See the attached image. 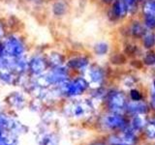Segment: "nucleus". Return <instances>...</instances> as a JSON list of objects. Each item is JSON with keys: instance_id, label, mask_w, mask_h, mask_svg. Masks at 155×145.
<instances>
[{"instance_id": "nucleus-29", "label": "nucleus", "mask_w": 155, "mask_h": 145, "mask_svg": "<svg viewBox=\"0 0 155 145\" xmlns=\"http://www.w3.org/2000/svg\"><path fill=\"white\" fill-rule=\"evenodd\" d=\"M114 1L115 0H98V3L101 5L102 7L107 8V7H109L110 4H113Z\"/></svg>"}, {"instance_id": "nucleus-25", "label": "nucleus", "mask_w": 155, "mask_h": 145, "mask_svg": "<svg viewBox=\"0 0 155 145\" xmlns=\"http://www.w3.org/2000/svg\"><path fill=\"white\" fill-rule=\"evenodd\" d=\"M128 98L130 99V101H142L143 100V92L138 88H136V87H133V88L129 90Z\"/></svg>"}, {"instance_id": "nucleus-19", "label": "nucleus", "mask_w": 155, "mask_h": 145, "mask_svg": "<svg viewBox=\"0 0 155 145\" xmlns=\"http://www.w3.org/2000/svg\"><path fill=\"white\" fill-rule=\"evenodd\" d=\"M140 60L143 67L155 69V50H143L140 57Z\"/></svg>"}, {"instance_id": "nucleus-24", "label": "nucleus", "mask_w": 155, "mask_h": 145, "mask_svg": "<svg viewBox=\"0 0 155 145\" xmlns=\"http://www.w3.org/2000/svg\"><path fill=\"white\" fill-rule=\"evenodd\" d=\"M137 83V77L134 75H126L122 77V84L126 88H133Z\"/></svg>"}, {"instance_id": "nucleus-2", "label": "nucleus", "mask_w": 155, "mask_h": 145, "mask_svg": "<svg viewBox=\"0 0 155 145\" xmlns=\"http://www.w3.org/2000/svg\"><path fill=\"white\" fill-rule=\"evenodd\" d=\"M60 93L70 98H77L86 93L90 89L88 81L82 75H78L74 77H71L65 83L57 87Z\"/></svg>"}, {"instance_id": "nucleus-9", "label": "nucleus", "mask_w": 155, "mask_h": 145, "mask_svg": "<svg viewBox=\"0 0 155 145\" xmlns=\"http://www.w3.org/2000/svg\"><path fill=\"white\" fill-rule=\"evenodd\" d=\"M50 69L47 62L46 55H43L41 53L34 54L29 58L28 61V71L31 72L34 76H41L45 75Z\"/></svg>"}, {"instance_id": "nucleus-30", "label": "nucleus", "mask_w": 155, "mask_h": 145, "mask_svg": "<svg viewBox=\"0 0 155 145\" xmlns=\"http://www.w3.org/2000/svg\"><path fill=\"white\" fill-rule=\"evenodd\" d=\"M44 145H56L54 138H52L51 137H47L44 139Z\"/></svg>"}, {"instance_id": "nucleus-31", "label": "nucleus", "mask_w": 155, "mask_h": 145, "mask_svg": "<svg viewBox=\"0 0 155 145\" xmlns=\"http://www.w3.org/2000/svg\"><path fill=\"white\" fill-rule=\"evenodd\" d=\"M149 105H150V108H151L155 109V92H151V93H150Z\"/></svg>"}, {"instance_id": "nucleus-10", "label": "nucleus", "mask_w": 155, "mask_h": 145, "mask_svg": "<svg viewBox=\"0 0 155 145\" xmlns=\"http://www.w3.org/2000/svg\"><path fill=\"white\" fill-rule=\"evenodd\" d=\"M113 50V45L110 41L106 40V39H99V40L93 42L91 45L90 54L96 58L102 59V58L109 57Z\"/></svg>"}, {"instance_id": "nucleus-32", "label": "nucleus", "mask_w": 155, "mask_h": 145, "mask_svg": "<svg viewBox=\"0 0 155 145\" xmlns=\"http://www.w3.org/2000/svg\"><path fill=\"white\" fill-rule=\"evenodd\" d=\"M4 35H5V27L3 25V23L0 22V42L4 38Z\"/></svg>"}, {"instance_id": "nucleus-14", "label": "nucleus", "mask_w": 155, "mask_h": 145, "mask_svg": "<svg viewBox=\"0 0 155 145\" xmlns=\"http://www.w3.org/2000/svg\"><path fill=\"white\" fill-rule=\"evenodd\" d=\"M46 58H47V62H48V65L50 69L66 65L67 58L61 51H58V50L50 51L46 54Z\"/></svg>"}, {"instance_id": "nucleus-4", "label": "nucleus", "mask_w": 155, "mask_h": 145, "mask_svg": "<svg viewBox=\"0 0 155 145\" xmlns=\"http://www.w3.org/2000/svg\"><path fill=\"white\" fill-rule=\"evenodd\" d=\"M106 18L110 23L118 25L130 18L129 10L122 0H115L113 4L106 8Z\"/></svg>"}, {"instance_id": "nucleus-6", "label": "nucleus", "mask_w": 155, "mask_h": 145, "mask_svg": "<svg viewBox=\"0 0 155 145\" xmlns=\"http://www.w3.org/2000/svg\"><path fill=\"white\" fill-rule=\"evenodd\" d=\"M105 101L110 112L121 114V112H123L126 108V105L128 103V97L124 91L114 89L108 91Z\"/></svg>"}, {"instance_id": "nucleus-33", "label": "nucleus", "mask_w": 155, "mask_h": 145, "mask_svg": "<svg viewBox=\"0 0 155 145\" xmlns=\"http://www.w3.org/2000/svg\"><path fill=\"white\" fill-rule=\"evenodd\" d=\"M151 92H155V77L152 79V83H151Z\"/></svg>"}, {"instance_id": "nucleus-3", "label": "nucleus", "mask_w": 155, "mask_h": 145, "mask_svg": "<svg viewBox=\"0 0 155 145\" xmlns=\"http://www.w3.org/2000/svg\"><path fill=\"white\" fill-rule=\"evenodd\" d=\"M147 31V30L140 17H135L130 18L127 21V23H123V25L121 26L120 35L122 37V40L130 39V40L140 42Z\"/></svg>"}, {"instance_id": "nucleus-8", "label": "nucleus", "mask_w": 155, "mask_h": 145, "mask_svg": "<svg viewBox=\"0 0 155 145\" xmlns=\"http://www.w3.org/2000/svg\"><path fill=\"white\" fill-rule=\"evenodd\" d=\"M82 76L88 81L90 88L96 89L103 86L106 79V69L99 63L92 62Z\"/></svg>"}, {"instance_id": "nucleus-7", "label": "nucleus", "mask_w": 155, "mask_h": 145, "mask_svg": "<svg viewBox=\"0 0 155 145\" xmlns=\"http://www.w3.org/2000/svg\"><path fill=\"white\" fill-rule=\"evenodd\" d=\"M4 56L9 58H19L25 55V45L21 38L10 35L2 42Z\"/></svg>"}, {"instance_id": "nucleus-20", "label": "nucleus", "mask_w": 155, "mask_h": 145, "mask_svg": "<svg viewBox=\"0 0 155 145\" xmlns=\"http://www.w3.org/2000/svg\"><path fill=\"white\" fill-rule=\"evenodd\" d=\"M110 141L115 145H130L134 142V135L131 133H124L120 137H110Z\"/></svg>"}, {"instance_id": "nucleus-22", "label": "nucleus", "mask_w": 155, "mask_h": 145, "mask_svg": "<svg viewBox=\"0 0 155 145\" xmlns=\"http://www.w3.org/2000/svg\"><path fill=\"white\" fill-rule=\"evenodd\" d=\"M123 3L127 6L129 10V17L130 18H135V17H140V4L139 0H122Z\"/></svg>"}, {"instance_id": "nucleus-18", "label": "nucleus", "mask_w": 155, "mask_h": 145, "mask_svg": "<svg viewBox=\"0 0 155 145\" xmlns=\"http://www.w3.org/2000/svg\"><path fill=\"white\" fill-rule=\"evenodd\" d=\"M108 58H109L110 64L114 65V66H117V67L127 64L128 61H129L127 56H126L120 50H113Z\"/></svg>"}, {"instance_id": "nucleus-11", "label": "nucleus", "mask_w": 155, "mask_h": 145, "mask_svg": "<svg viewBox=\"0 0 155 145\" xmlns=\"http://www.w3.org/2000/svg\"><path fill=\"white\" fill-rule=\"evenodd\" d=\"M120 50L122 51L130 60L136 59V58H140L143 51L139 42L130 40V39H126V40L122 41Z\"/></svg>"}, {"instance_id": "nucleus-26", "label": "nucleus", "mask_w": 155, "mask_h": 145, "mask_svg": "<svg viewBox=\"0 0 155 145\" xmlns=\"http://www.w3.org/2000/svg\"><path fill=\"white\" fill-rule=\"evenodd\" d=\"M0 79L6 83H12L15 79L13 72L10 70H1L0 71Z\"/></svg>"}, {"instance_id": "nucleus-5", "label": "nucleus", "mask_w": 155, "mask_h": 145, "mask_svg": "<svg viewBox=\"0 0 155 145\" xmlns=\"http://www.w3.org/2000/svg\"><path fill=\"white\" fill-rule=\"evenodd\" d=\"M92 63V57L88 52H77L67 58L66 66L71 72H77L78 75H84L87 68Z\"/></svg>"}, {"instance_id": "nucleus-12", "label": "nucleus", "mask_w": 155, "mask_h": 145, "mask_svg": "<svg viewBox=\"0 0 155 145\" xmlns=\"http://www.w3.org/2000/svg\"><path fill=\"white\" fill-rule=\"evenodd\" d=\"M93 109V105L90 100H78L71 105V113L77 118L89 114Z\"/></svg>"}, {"instance_id": "nucleus-28", "label": "nucleus", "mask_w": 155, "mask_h": 145, "mask_svg": "<svg viewBox=\"0 0 155 145\" xmlns=\"http://www.w3.org/2000/svg\"><path fill=\"white\" fill-rule=\"evenodd\" d=\"M147 134L149 137L155 138V122L154 123H149L147 126Z\"/></svg>"}, {"instance_id": "nucleus-27", "label": "nucleus", "mask_w": 155, "mask_h": 145, "mask_svg": "<svg viewBox=\"0 0 155 145\" xmlns=\"http://www.w3.org/2000/svg\"><path fill=\"white\" fill-rule=\"evenodd\" d=\"M132 124L135 129H142L147 124V119L143 115H135L132 120Z\"/></svg>"}, {"instance_id": "nucleus-23", "label": "nucleus", "mask_w": 155, "mask_h": 145, "mask_svg": "<svg viewBox=\"0 0 155 145\" xmlns=\"http://www.w3.org/2000/svg\"><path fill=\"white\" fill-rule=\"evenodd\" d=\"M142 21L144 24L147 31L155 32V14H149V16H142Z\"/></svg>"}, {"instance_id": "nucleus-13", "label": "nucleus", "mask_w": 155, "mask_h": 145, "mask_svg": "<svg viewBox=\"0 0 155 145\" xmlns=\"http://www.w3.org/2000/svg\"><path fill=\"white\" fill-rule=\"evenodd\" d=\"M150 105L144 100L128 101L125 110L133 115H144L149 111Z\"/></svg>"}, {"instance_id": "nucleus-17", "label": "nucleus", "mask_w": 155, "mask_h": 145, "mask_svg": "<svg viewBox=\"0 0 155 145\" xmlns=\"http://www.w3.org/2000/svg\"><path fill=\"white\" fill-rule=\"evenodd\" d=\"M139 43L143 50H155V32L147 31Z\"/></svg>"}, {"instance_id": "nucleus-1", "label": "nucleus", "mask_w": 155, "mask_h": 145, "mask_svg": "<svg viewBox=\"0 0 155 145\" xmlns=\"http://www.w3.org/2000/svg\"><path fill=\"white\" fill-rule=\"evenodd\" d=\"M71 79V71L67 66L48 69L45 75L38 76L39 86H55L59 87Z\"/></svg>"}, {"instance_id": "nucleus-15", "label": "nucleus", "mask_w": 155, "mask_h": 145, "mask_svg": "<svg viewBox=\"0 0 155 145\" xmlns=\"http://www.w3.org/2000/svg\"><path fill=\"white\" fill-rule=\"evenodd\" d=\"M105 124L111 129H120L125 126V120L119 113H114L107 115L105 117Z\"/></svg>"}, {"instance_id": "nucleus-21", "label": "nucleus", "mask_w": 155, "mask_h": 145, "mask_svg": "<svg viewBox=\"0 0 155 145\" xmlns=\"http://www.w3.org/2000/svg\"><path fill=\"white\" fill-rule=\"evenodd\" d=\"M155 14V0H144L140 4V17Z\"/></svg>"}, {"instance_id": "nucleus-16", "label": "nucleus", "mask_w": 155, "mask_h": 145, "mask_svg": "<svg viewBox=\"0 0 155 145\" xmlns=\"http://www.w3.org/2000/svg\"><path fill=\"white\" fill-rule=\"evenodd\" d=\"M69 11V4L66 0H56L51 5V13L55 18H62Z\"/></svg>"}]
</instances>
